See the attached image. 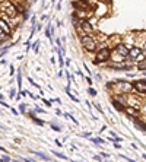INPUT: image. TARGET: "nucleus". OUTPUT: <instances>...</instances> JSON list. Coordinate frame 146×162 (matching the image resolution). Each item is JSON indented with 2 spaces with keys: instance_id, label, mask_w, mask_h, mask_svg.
<instances>
[{
  "instance_id": "nucleus-1",
  "label": "nucleus",
  "mask_w": 146,
  "mask_h": 162,
  "mask_svg": "<svg viewBox=\"0 0 146 162\" xmlns=\"http://www.w3.org/2000/svg\"><path fill=\"white\" fill-rule=\"evenodd\" d=\"M111 55H112V50L110 48L105 42H102L96 53H95V58H93V63L95 64H107L108 61H111Z\"/></svg>"
},
{
  "instance_id": "nucleus-2",
  "label": "nucleus",
  "mask_w": 146,
  "mask_h": 162,
  "mask_svg": "<svg viewBox=\"0 0 146 162\" xmlns=\"http://www.w3.org/2000/svg\"><path fill=\"white\" fill-rule=\"evenodd\" d=\"M79 41H80V45H82V48L86 51V53H96V50H98V41L93 38L92 35H83L79 38Z\"/></svg>"
},
{
  "instance_id": "nucleus-3",
  "label": "nucleus",
  "mask_w": 146,
  "mask_h": 162,
  "mask_svg": "<svg viewBox=\"0 0 146 162\" xmlns=\"http://www.w3.org/2000/svg\"><path fill=\"white\" fill-rule=\"evenodd\" d=\"M0 12L6 15L7 18H16L18 16V9L12 0H1L0 1Z\"/></svg>"
},
{
  "instance_id": "nucleus-4",
  "label": "nucleus",
  "mask_w": 146,
  "mask_h": 162,
  "mask_svg": "<svg viewBox=\"0 0 146 162\" xmlns=\"http://www.w3.org/2000/svg\"><path fill=\"white\" fill-rule=\"evenodd\" d=\"M133 93H136L139 96H145L146 95V79L133 80Z\"/></svg>"
},
{
  "instance_id": "nucleus-5",
  "label": "nucleus",
  "mask_w": 146,
  "mask_h": 162,
  "mask_svg": "<svg viewBox=\"0 0 146 162\" xmlns=\"http://www.w3.org/2000/svg\"><path fill=\"white\" fill-rule=\"evenodd\" d=\"M73 15L79 20H89L93 16V9L92 10H86V9H74Z\"/></svg>"
},
{
  "instance_id": "nucleus-6",
  "label": "nucleus",
  "mask_w": 146,
  "mask_h": 162,
  "mask_svg": "<svg viewBox=\"0 0 146 162\" xmlns=\"http://www.w3.org/2000/svg\"><path fill=\"white\" fill-rule=\"evenodd\" d=\"M86 35H95V26L92 25L89 20H79V25H77Z\"/></svg>"
},
{
  "instance_id": "nucleus-7",
  "label": "nucleus",
  "mask_w": 146,
  "mask_h": 162,
  "mask_svg": "<svg viewBox=\"0 0 146 162\" xmlns=\"http://www.w3.org/2000/svg\"><path fill=\"white\" fill-rule=\"evenodd\" d=\"M121 42H123V35H120V34H114V35H111L110 38H107V41H105V44L108 45L111 50H114Z\"/></svg>"
},
{
  "instance_id": "nucleus-8",
  "label": "nucleus",
  "mask_w": 146,
  "mask_h": 162,
  "mask_svg": "<svg viewBox=\"0 0 146 162\" xmlns=\"http://www.w3.org/2000/svg\"><path fill=\"white\" fill-rule=\"evenodd\" d=\"M123 44L127 47L128 50L133 45H136V32H128L126 35H123Z\"/></svg>"
},
{
  "instance_id": "nucleus-9",
  "label": "nucleus",
  "mask_w": 146,
  "mask_h": 162,
  "mask_svg": "<svg viewBox=\"0 0 146 162\" xmlns=\"http://www.w3.org/2000/svg\"><path fill=\"white\" fill-rule=\"evenodd\" d=\"M143 53V50H142V47H139V45H133L131 48H130V51H128V60L131 61V63H136V58L140 55V54Z\"/></svg>"
},
{
  "instance_id": "nucleus-10",
  "label": "nucleus",
  "mask_w": 146,
  "mask_h": 162,
  "mask_svg": "<svg viewBox=\"0 0 146 162\" xmlns=\"http://www.w3.org/2000/svg\"><path fill=\"white\" fill-rule=\"evenodd\" d=\"M123 112L127 114L130 118H139V117H140V109L136 107H131V105H126Z\"/></svg>"
},
{
  "instance_id": "nucleus-11",
  "label": "nucleus",
  "mask_w": 146,
  "mask_h": 162,
  "mask_svg": "<svg viewBox=\"0 0 146 162\" xmlns=\"http://www.w3.org/2000/svg\"><path fill=\"white\" fill-rule=\"evenodd\" d=\"M72 6L74 9H86V10H92V4L88 0H74L72 3Z\"/></svg>"
},
{
  "instance_id": "nucleus-12",
  "label": "nucleus",
  "mask_w": 146,
  "mask_h": 162,
  "mask_svg": "<svg viewBox=\"0 0 146 162\" xmlns=\"http://www.w3.org/2000/svg\"><path fill=\"white\" fill-rule=\"evenodd\" d=\"M0 31L3 34H6V35L12 36V26L9 25V22H6L4 19H1V18H0Z\"/></svg>"
},
{
  "instance_id": "nucleus-13",
  "label": "nucleus",
  "mask_w": 146,
  "mask_h": 162,
  "mask_svg": "<svg viewBox=\"0 0 146 162\" xmlns=\"http://www.w3.org/2000/svg\"><path fill=\"white\" fill-rule=\"evenodd\" d=\"M126 61H127V58H126V57H123V55H120L118 53L112 51V55H111V63H114V64H123V63H126Z\"/></svg>"
},
{
  "instance_id": "nucleus-14",
  "label": "nucleus",
  "mask_w": 146,
  "mask_h": 162,
  "mask_svg": "<svg viewBox=\"0 0 146 162\" xmlns=\"http://www.w3.org/2000/svg\"><path fill=\"white\" fill-rule=\"evenodd\" d=\"M112 51H115V53H118L120 55H123V57H126V58H127V57H128V51H130V50H128L127 47L121 42V44H118V45H117Z\"/></svg>"
},
{
  "instance_id": "nucleus-15",
  "label": "nucleus",
  "mask_w": 146,
  "mask_h": 162,
  "mask_svg": "<svg viewBox=\"0 0 146 162\" xmlns=\"http://www.w3.org/2000/svg\"><path fill=\"white\" fill-rule=\"evenodd\" d=\"M111 102H112V105H114V108H115L117 111H120V112H123V111H124V107H126V105H124V104H121L120 101H117L115 98H111Z\"/></svg>"
},
{
  "instance_id": "nucleus-16",
  "label": "nucleus",
  "mask_w": 146,
  "mask_h": 162,
  "mask_svg": "<svg viewBox=\"0 0 146 162\" xmlns=\"http://www.w3.org/2000/svg\"><path fill=\"white\" fill-rule=\"evenodd\" d=\"M28 114H29V117L32 118V121H34L35 124H38V126H44V124H45L42 120H39V118L35 117V111H28Z\"/></svg>"
},
{
  "instance_id": "nucleus-17",
  "label": "nucleus",
  "mask_w": 146,
  "mask_h": 162,
  "mask_svg": "<svg viewBox=\"0 0 146 162\" xmlns=\"http://www.w3.org/2000/svg\"><path fill=\"white\" fill-rule=\"evenodd\" d=\"M133 123H134V124L137 126V128H140V130L146 131V123L140 120V117H139V118H133Z\"/></svg>"
},
{
  "instance_id": "nucleus-18",
  "label": "nucleus",
  "mask_w": 146,
  "mask_h": 162,
  "mask_svg": "<svg viewBox=\"0 0 146 162\" xmlns=\"http://www.w3.org/2000/svg\"><path fill=\"white\" fill-rule=\"evenodd\" d=\"M136 69H137L139 72H146V58L142 60V61H137V63H136Z\"/></svg>"
},
{
  "instance_id": "nucleus-19",
  "label": "nucleus",
  "mask_w": 146,
  "mask_h": 162,
  "mask_svg": "<svg viewBox=\"0 0 146 162\" xmlns=\"http://www.w3.org/2000/svg\"><path fill=\"white\" fill-rule=\"evenodd\" d=\"M32 153H34V155H36L38 158H41L42 161H45V162L50 161V156H48V155H45V153H42V152H36V150H32Z\"/></svg>"
},
{
  "instance_id": "nucleus-20",
  "label": "nucleus",
  "mask_w": 146,
  "mask_h": 162,
  "mask_svg": "<svg viewBox=\"0 0 146 162\" xmlns=\"http://www.w3.org/2000/svg\"><path fill=\"white\" fill-rule=\"evenodd\" d=\"M89 140L93 142L95 144H104V143H105V140H104V139H101V137H91Z\"/></svg>"
},
{
  "instance_id": "nucleus-21",
  "label": "nucleus",
  "mask_w": 146,
  "mask_h": 162,
  "mask_svg": "<svg viewBox=\"0 0 146 162\" xmlns=\"http://www.w3.org/2000/svg\"><path fill=\"white\" fill-rule=\"evenodd\" d=\"M53 155H55V156H57V158H60V159H64V161H67V156H66L64 153H61V152L53 150Z\"/></svg>"
},
{
  "instance_id": "nucleus-22",
  "label": "nucleus",
  "mask_w": 146,
  "mask_h": 162,
  "mask_svg": "<svg viewBox=\"0 0 146 162\" xmlns=\"http://www.w3.org/2000/svg\"><path fill=\"white\" fill-rule=\"evenodd\" d=\"M16 79H18V88L22 90V73H20V70H18V77Z\"/></svg>"
},
{
  "instance_id": "nucleus-23",
  "label": "nucleus",
  "mask_w": 146,
  "mask_h": 162,
  "mask_svg": "<svg viewBox=\"0 0 146 162\" xmlns=\"http://www.w3.org/2000/svg\"><path fill=\"white\" fill-rule=\"evenodd\" d=\"M57 53H58V63H60V67H63V66H64V60H63V53H61L60 50H58Z\"/></svg>"
},
{
  "instance_id": "nucleus-24",
  "label": "nucleus",
  "mask_w": 146,
  "mask_h": 162,
  "mask_svg": "<svg viewBox=\"0 0 146 162\" xmlns=\"http://www.w3.org/2000/svg\"><path fill=\"white\" fill-rule=\"evenodd\" d=\"M32 50H34L35 53H38V50H39V41H35V42L32 44Z\"/></svg>"
},
{
  "instance_id": "nucleus-25",
  "label": "nucleus",
  "mask_w": 146,
  "mask_h": 162,
  "mask_svg": "<svg viewBox=\"0 0 146 162\" xmlns=\"http://www.w3.org/2000/svg\"><path fill=\"white\" fill-rule=\"evenodd\" d=\"M88 92H89V95H91V96H96V90L93 89L92 86H89V88H88Z\"/></svg>"
},
{
  "instance_id": "nucleus-26",
  "label": "nucleus",
  "mask_w": 146,
  "mask_h": 162,
  "mask_svg": "<svg viewBox=\"0 0 146 162\" xmlns=\"http://www.w3.org/2000/svg\"><path fill=\"white\" fill-rule=\"evenodd\" d=\"M51 128H53L54 131H61V128L57 126V124H54V123H51Z\"/></svg>"
},
{
  "instance_id": "nucleus-27",
  "label": "nucleus",
  "mask_w": 146,
  "mask_h": 162,
  "mask_svg": "<svg viewBox=\"0 0 146 162\" xmlns=\"http://www.w3.org/2000/svg\"><path fill=\"white\" fill-rule=\"evenodd\" d=\"M120 156H121V158H123L124 161H127V162H136V161H134V159H131V158H128V156H126V155H120Z\"/></svg>"
},
{
  "instance_id": "nucleus-28",
  "label": "nucleus",
  "mask_w": 146,
  "mask_h": 162,
  "mask_svg": "<svg viewBox=\"0 0 146 162\" xmlns=\"http://www.w3.org/2000/svg\"><path fill=\"white\" fill-rule=\"evenodd\" d=\"M10 98H16V89L15 88L10 89Z\"/></svg>"
},
{
  "instance_id": "nucleus-29",
  "label": "nucleus",
  "mask_w": 146,
  "mask_h": 162,
  "mask_svg": "<svg viewBox=\"0 0 146 162\" xmlns=\"http://www.w3.org/2000/svg\"><path fill=\"white\" fill-rule=\"evenodd\" d=\"M93 159H95V161H98V162H104V161H102V156H101V155H95V156H93Z\"/></svg>"
},
{
  "instance_id": "nucleus-30",
  "label": "nucleus",
  "mask_w": 146,
  "mask_h": 162,
  "mask_svg": "<svg viewBox=\"0 0 146 162\" xmlns=\"http://www.w3.org/2000/svg\"><path fill=\"white\" fill-rule=\"evenodd\" d=\"M31 25H32V26L36 25V16H32V18H31Z\"/></svg>"
},
{
  "instance_id": "nucleus-31",
  "label": "nucleus",
  "mask_w": 146,
  "mask_h": 162,
  "mask_svg": "<svg viewBox=\"0 0 146 162\" xmlns=\"http://www.w3.org/2000/svg\"><path fill=\"white\" fill-rule=\"evenodd\" d=\"M19 109H20L22 112H25V111H26V105H25V104H20V105H19Z\"/></svg>"
},
{
  "instance_id": "nucleus-32",
  "label": "nucleus",
  "mask_w": 146,
  "mask_h": 162,
  "mask_svg": "<svg viewBox=\"0 0 146 162\" xmlns=\"http://www.w3.org/2000/svg\"><path fill=\"white\" fill-rule=\"evenodd\" d=\"M83 69H85V72L88 73V76H89V74H91V70H89V69H88V64H86V63H85V64H83Z\"/></svg>"
},
{
  "instance_id": "nucleus-33",
  "label": "nucleus",
  "mask_w": 146,
  "mask_h": 162,
  "mask_svg": "<svg viewBox=\"0 0 146 162\" xmlns=\"http://www.w3.org/2000/svg\"><path fill=\"white\" fill-rule=\"evenodd\" d=\"M35 112H42V114H45V109H42V108L36 107V108H35Z\"/></svg>"
},
{
  "instance_id": "nucleus-34",
  "label": "nucleus",
  "mask_w": 146,
  "mask_h": 162,
  "mask_svg": "<svg viewBox=\"0 0 146 162\" xmlns=\"http://www.w3.org/2000/svg\"><path fill=\"white\" fill-rule=\"evenodd\" d=\"M86 82H88V85H89V86H92V77H91V76H86Z\"/></svg>"
},
{
  "instance_id": "nucleus-35",
  "label": "nucleus",
  "mask_w": 146,
  "mask_h": 162,
  "mask_svg": "<svg viewBox=\"0 0 146 162\" xmlns=\"http://www.w3.org/2000/svg\"><path fill=\"white\" fill-rule=\"evenodd\" d=\"M28 80H29V83H31L32 86H35V88H39V85H36V83L34 82V80H32V79H28Z\"/></svg>"
},
{
  "instance_id": "nucleus-36",
  "label": "nucleus",
  "mask_w": 146,
  "mask_h": 162,
  "mask_svg": "<svg viewBox=\"0 0 146 162\" xmlns=\"http://www.w3.org/2000/svg\"><path fill=\"white\" fill-rule=\"evenodd\" d=\"M99 155H101L102 158H110V153H107V152H101Z\"/></svg>"
},
{
  "instance_id": "nucleus-37",
  "label": "nucleus",
  "mask_w": 146,
  "mask_h": 162,
  "mask_svg": "<svg viewBox=\"0 0 146 162\" xmlns=\"http://www.w3.org/2000/svg\"><path fill=\"white\" fill-rule=\"evenodd\" d=\"M0 105H1V107H6V108H10L9 107V104H6L4 101H0Z\"/></svg>"
},
{
  "instance_id": "nucleus-38",
  "label": "nucleus",
  "mask_w": 146,
  "mask_h": 162,
  "mask_svg": "<svg viewBox=\"0 0 146 162\" xmlns=\"http://www.w3.org/2000/svg\"><path fill=\"white\" fill-rule=\"evenodd\" d=\"M82 136L83 137H91V133L89 131H85V133H82Z\"/></svg>"
},
{
  "instance_id": "nucleus-39",
  "label": "nucleus",
  "mask_w": 146,
  "mask_h": 162,
  "mask_svg": "<svg viewBox=\"0 0 146 162\" xmlns=\"http://www.w3.org/2000/svg\"><path fill=\"white\" fill-rule=\"evenodd\" d=\"M95 108H96L99 112H102V108H101V105H99V104H96V105H95Z\"/></svg>"
},
{
  "instance_id": "nucleus-40",
  "label": "nucleus",
  "mask_w": 146,
  "mask_h": 162,
  "mask_svg": "<svg viewBox=\"0 0 146 162\" xmlns=\"http://www.w3.org/2000/svg\"><path fill=\"white\" fill-rule=\"evenodd\" d=\"M114 147H115V149H121V144H120V143H114Z\"/></svg>"
},
{
  "instance_id": "nucleus-41",
  "label": "nucleus",
  "mask_w": 146,
  "mask_h": 162,
  "mask_svg": "<svg viewBox=\"0 0 146 162\" xmlns=\"http://www.w3.org/2000/svg\"><path fill=\"white\" fill-rule=\"evenodd\" d=\"M131 147H133L134 150H137V149H139V147H137V144H134V143H131Z\"/></svg>"
},
{
  "instance_id": "nucleus-42",
  "label": "nucleus",
  "mask_w": 146,
  "mask_h": 162,
  "mask_svg": "<svg viewBox=\"0 0 146 162\" xmlns=\"http://www.w3.org/2000/svg\"><path fill=\"white\" fill-rule=\"evenodd\" d=\"M110 136H112V137H117V134H115L114 131H110Z\"/></svg>"
},
{
  "instance_id": "nucleus-43",
  "label": "nucleus",
  "mask_w": 146,
  "mask_h": 162,
  "mask_svg": "<svg viewBox=\"0 0 146 162\" xmlns=\"http://www.w3.org/2000/svg\"><path fill=\"white\" fill-rule=\"evenodd\" d=\"M127 76H128V77H133V76H134V73H131V72H128V73H127Z\"/></svg>"
},
{
  "instance_id": "nucleus-44",
  "label": "nucleus",
  "mask_w": 146,
  "mask_h": 162,
  "mask_svg": "<svg viewBox=\"0 0 146 162\" xmlns=\"http://www.w3.org/2000/svg\"><path fill=\"white\" fill-rule=\"evenodd\" d=\"M23 162H34L32 159H23Z\"/></svg>"
},
{
  "instance_id": "nucleus-45",
  "label": "nucleus",
  "mask_w": 146,
  "mask_h": 162,
  "mask_svg": "<svg viewBox=\"0 0 146 162\" xmlns=\"http://www.w3.org/2000/svg\"><path fill=\"white\" fill-rule=\"evenodd\" d=\"M142 156H143V159H146V153H142Z\"/></svg>"
},
{
  "instance_id": "nucleus-46",
  "label": "nucleus",
  "mask_w": 146,
  "mask_h": 162,
  "mask_svg": "<svg viewBox=\"0 0 146 162\" xmlns=\"http://www.w3.org/2000/svg\"><path fill=\"white\" fill-rule=\"evenodd\" d=\"M142 73H143V76H145V77H146V72H142Z\"/></svg>"
},
{
  "instance_id": "nucleus-47",
  "label": "nucleus",
  "mask_w": 146,
  "mask_h": 162,
  "mask_svg": "<svg viewBox=\"0 0 146 162\" xmlns=\"http://www.w3.org/2000/svg\"><path fill=\"white\" fill-rule=\"evenodd\" d=\"M10 162H15V161H10Z\"/></svg>"
},
{
  "instance_id": "nucleus-48",
  "label": "nucleus",
  "mask_w": 146,
  "mask_h": 162,
  "mask_svg": "<svg viewBox=\"0 0 146 162\" xmlns=\"http://www.w3.org/2000/svg\"><path fill=\"white\" fill-rule=\"evenodd\" d=\"M72 162H76V161H72Z\"/></svg>"
}]
</instances>
